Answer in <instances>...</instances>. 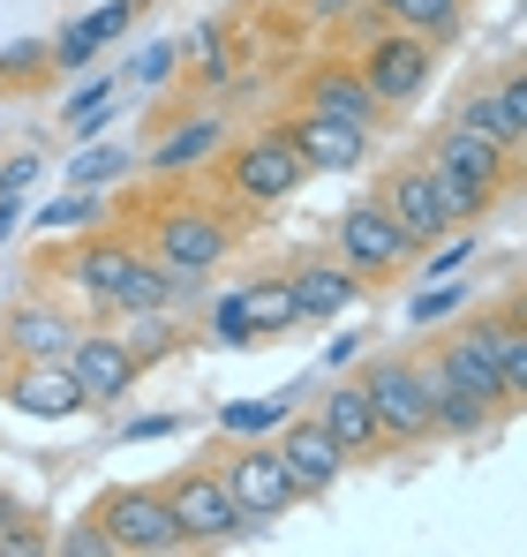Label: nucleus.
<instances>
[{
  "instance_id": "obj_1",
  "label": "nucleus",
  "mask_w": 527,
  "mask_h": 557,
  "mask_svg": "<svg viewBox=\"0 0 527 557\" xmlns=\"http://www.w3.org/2000/svg\"><path fill=\"white\" fill-rule=\"evenodd\" d=\"M430 182H438V203L452 226H475L505 188H513V174H520V159L498 144V136H482V128H467V121H452L438 144H430Z\"/></svg>"
},
{
  "instance_id": "obj_2",
  "label": "nucleus",
  "mask_w": 527,
  "mask_h": 557,
  "mask_svg": "<svg viewBox=\"0 0 527 557\" xmlns=\"http://www.w3.org/2000/svg\"><path fill=\"white\" fill-rule=\"evenodd\" d=\"M69 286H84V301L98 309H113V317H128V309H167L181 294V278L159 264V257H144L136 242H121V234H90L84 249H69Z\"/></svg>"
},
{
  "instance_id": "obj_3",
  "label": "nucleus",
  "mask_w": 527,
  "mask_h": 557,
  "mask_svg": "<svg viewBox=\"0 0 527 557\" xmlns=\"http://www.w3.org/2000/svg\"><path fill=\"white\" fill-rule=\"evenodd\" d=\"M167 505H174V528L181 543L196 550H219V543H242V535H257V520L226 497V482H219V467H188V474H174L167 482Z\"/></svg>"
},
{
  "instance_id": "obj_4",
  "label": "nucleus",
  "mask_w": 527,
  "mask_h": 557,
  "mask_svg": "<svg viewBox=\"0 0 527 557\" xmlns=\"http://www.w3.org/2000/svg\"><path fill=\"white\" fill-rule=\"evenodd\" d=\"M226 249H234V226H226L219 211H204V203H167V211L151 219V257L174 278L211 272Z\"/></svg>"
},
{
  "instance_id": "obj_5",
  "label": "nucleus",
  "mask_w": 527,
  "mask_h": 557,
  "mask_svg": "<svg viewBox=\"0 0 527 557\" xmlns=\"http://www.w3.org/2000/svg\"><path fill=\"white\" fill-rule=\"evenodd\" d=\"M354 384L369 392V414H377L384 445H422V437H438V422H430V392H422L415 362H392V355H384V362H369Z\"/></svg>"
},
{
  "instance_id": "obj_6",
  "label": "nucleus",
  "mask_w": 527,
  "mask_h": 557,
  "mask_svg": "<svg viewBox=\"0 0 527 557\" xmlns=\"http://www.w3.org/2000/svg\"><path fill=\"white\" fill-rule=\"evenodd\" d=\"M98 528H106V543L128 557H174L188 550L174 528V505H167V490H113L98 512H90Z\"/></svg>"
},
{
  "instance_id": "obj_7",
  "label": "nucleus",
  "mask_w": 527,
  "mask_h": 557,
  "mask_svg": "<svg viewBox=\"0 0 527 557\" xmlns=\"http://www.w3.org/2000/svg\"><path fill=\"white\" fill-rule=\"evenodd\" d=\"M438 76V38L422 30H384L369 53H361V84L377 91V106H415Z\"/></svg>"
},
{
  "instance_id": "obj_8",
  "label": "nucleus",
  "mask_w": 527,
  "mask_h": 557,
  "mask_svg": "<svg viewBox=\"0 0 527 557\" xmlns=\"http://www.w3.org/2000/svg\"><path fill=\"white\" fill-rule=\"evenodd\" d=\"M302 182H309V166H302V151L286 144V128H264L249 144H234V159H226V188H234L242 203H286Z\"/></svg>"
},
{
  "instance_id": "obj_9",
  "label": "nucleus",
  "mask_w": 527,
  "mask_h": 557,
  "mask_svg": "<svg viewBox=\"0 0 527 557\" xmlns=\"http://www.w3.org/2000/svg\"><path fill=\"white\" fill-rule=\"evenodd\" d=\"M219 482H226V497L249 512V520H279L286 505H302V490H294V474L286 460L271 453V445H234V460H219Z\"/></svg>"
},
{
  "instance_id": "obj_10",
  "label": "nucleus",
  "mask_w": 527,
  "mask_h": 557,
  "mask_svg": "<svg viewBox=\"0 0 527 557\" xmlns=\"http://www.w3.org/2000/svg\"><path fill=\"white\" fill-rule=\"evenodd\" d=\"M407 257H415V242L392 226L384 203H354L347 219H340V264L354 278H384V272H400Z\"/></svg>"
},
{
  "instance_id": "obj_11",
  "label": "nucleus",
  "mask_w": 527,
  "mask_h": 557,
  "mask_svg": "<svg viewBox=\"0 0 527 557\" xmlns=\"http://www.w3.org/2000/svg\"><path fill=\"white\" fill-rule=\"evenodd\" d=\"M0 399L15 407V414H30V422H69V414H84V384L69 362H15V370L0 376Z\"/></svg>"
},
{
  "instance_id": "obj_12",
  "label": "nucleus",
  "mask_w": 527,
  "mask_h": 557,
  "mask_svg": "<svg viewBox=\"0 0 527 557\" xmlns=\"http://www.w3.org/2000/svg\"><path fill=\"white\" fill-rule=\"evenodd\" d=\"M69 370H76V384H84V407H121L144 362L128 355V339H121V332H76Z\"/></svg>"
},
{
  "instance_id": "obj_13",
  "label": "nucleus",
  "mask_w": 527,
  "mask_h": 557,
  "mask_svg": "<svg viewBox=\"0 0 527 557\" xmlns=\"http://www.w3.org/2000/svg\"><path fill=\"white\" fill-rule=\"evenodd\" d=\"M271 453L286 460V474H294V490H302V497H324V490H332V482L347 474V453L332 445V430H324L317 414H309V422H294V414H286V422H279V445H271Z\"/></svg>"
},
{
  "instance_id": "obj_14",
  "label": "nucleus",
  "mask_w": 527,
  "mask_h": 557,
  "mask_svg": "<svg viewBox=\"0 0 527 557\" xmlns=\"http://www.w3.org/2000/svg\"><path fill=\"white\" fill-rule=\"evenodd\" d=\"M286 144L302 151L309 174H354V166L369 159V128L332 121V113H294V121H286Z\"/></svg>"
},
{
  "instance_id": "obj_15",
  "label": "nucleus",
  "mask_w": 527,
  "mask_h": 557,
  "mask_svg": "<svg viewBox=\"0 0 527 557\" xmlns=\"http://www.w3.org/2000/svg\"><path fill=\"white\" fill-rule=\"evenodd\" d=\"M384 211H392V226L415 242V257L430 249V242H444L452 234V219H444V203H438V182H430V166H400L392 182H384V196H377Z\"/></svg>"
},
{
  "instance_id": "obj_16",
  "label": "nucleus",
  "mask_w": 527,
  "mask_h": 557,
  "mask_svg": "<svg viewBox=\"0 0 527 557\" xmlns=\"http://www.w3.org/2000/svg\"><path fill=\"white\" fill-rule=\"evenodd\" d=\"M302 113H332V121L369 128L384 106H377V91L361 84V69H354V61H317V69L302 76Z\"/></svg>"
},
{
  "instance_id": "obj_17",
  "label": "nucleus",
  "mask_w": 527,
  "mask_h": 557,
  "mask_svg": "<svg viewBox=\"0 0 527 557\" xmlns=\"http://www.w3.org/2000/svg\"><path fill=\"white\" fill-rule=\"evenodd\" d=\"M0 347H8V362H69V347H76V324H69L53 301H23V309H8V324H0Z\"/></svg>"
},
{
  "instance_id": "obj_18",
  "label": "nucleus",
  "mask_w": 527,
  "mask_h": 557,
  "mask_svg": "<svg viewBox=\"0 0 527 557\" xmlns=\"http://www.w3.org/2000/svg\"><path fill=\"white\" fill-rule=\"evenodd\" d=\"M467 332L490 347V362H498V376H505V407H520V399H527V324H520V301L475 317Z\"/></svg>"
},
{
  "instance_id": "obj_19",
  "label": "nucleus",
  "mask_w": 527,
  "mask_h": 557,
  "mask_svg": "<svg viewBox=\"0 0 527 557\" xmlns=\"http://www.w3.org/2000/svg\"><path fill=\"white\" fill-rule=\"evenodd\" d=\"M415 376H422V392H430V422H438L444 437H482V430L498 422V407H482L475 392H459V384L444 376L438 355H430V362H415Z\"/></svg>"
},
{
  "instance_id": "obj_20",
  "label": "nucleus",
  "mask_w": 527,
  "mask_h": 557,
  "mask_svg": "<svg viewBox=\"0 0 527 557\" xmlns=\"http://www.w3.org/2000/svg\"><path fill=\"white\" fill-rule=\"evenodd\" d=\"M452 121H467V128H482V136H498L513 159H520V144H527V84L520 76H505L498 91H475Z\"/></svg>"
},
{
  "instance_id": "obj_21",
  "label": "nucleus",
  "mask_w": 527,
  "mask_h": 557,
  "mask_svg": "<svg viewBox=\"0 0 527 557\" xmlns=\"http://www.w3.org/2000/svg\"><path fill=\"white\" fill-rule=\"evenodd\" d=\"M317 422L332 430V445L347 453V460H369V453H392L384 445V430H377V414H369V392L361 384H340L324 407H317Z\"/></svg>"
},
{
  "instance_id": "obj_22",
  "label": "nucleus",
  "mask_w": 527,
  "mask_h": 557,
  "mask_svg": "<svg viewBox=\"0 0 527 557\" xmlns=\"http://www.w3.org/2000/svg\"><path fill=\"white\" fill-rule=\"evenodd\" d=\"M438 362H444V376H452L459 392H475L482 407H498V414H513V407H505V376H498V362H490V347H482L475 332H459V339L444 347Z\"/></svg>"
},
{
  "instance_id": "obj_23",
  "label": "nucleus",
  "mask_w": 527,
  "mask_h": 557,
  "mask_svg": "<svg viewBox=\"0 0 527 557\" xmlns=\"http://www.w3.org/2000/svg\"><path fill=\"white\" fill-rule=\"evenodd\" d=\"M286 286H294V309H302V317H340L354 294H361V278H354L347 264H294Z\"/></svg>"
},
{
  "instance_id": "obj_24",
  "label": "nucleus",
  "mask_w": 527,
  "mask_h": 557,
  "mask_svg": "<svg viewBox=\"0 0 527 557\" xmlns=\"http://www.w3.org/2000/svg\"><path fill=\"white\" fill-rule=\"evenodd\" d=\"M234 301H242V317H249V332H257V339L302 324V309H294V286H286V278H249V286H234Z\"/></svg>"
},
{
  "instance_id": "obj_25",
  "label": "nucleus",
  "mask_w": 527,
  "mask_h": 557,
  "mask_svg": "<svg viewBox=\"0 0 527 557\" xmlns=\"http://www.w3.org/2000/svg\"><path fill=\"white\" fill-rule=\"evenodd\" d=\"M400 30H422V38H452L459 30V8L467 0H377Z\"/></svg>"
},
{
  "instance_id": "obj_26",
  "label": "nucleus",
  "mask_w": 527,
  "mask_h": 557,
  "mask_svg": "<svg viewBox=\"0 0 527 557\" xmlns=\"http://www.w3.org/2000/svg\"><path fill=\"white\" fill-rule=\"evenodd\" d=\"M211 151H219V121H188L174 136H159L151 166H159V174H181V166H196V159H211Z\"/></svg>"
},
{
  "instance_id": "obj_27",
  "label": "nucleus",
  "mask_w": 527,
  "mask_h": 557,
  "mask_svg": "<svg viewBox=\"0 0 527 557\" xmlns=\"http://www.w3.org/2000/svg\"><path fill=\"white\" fill-rule=\"evenodd\" d=\"M128 355L136 362H167V355H181V332L167 324V309H128Z\"/></svg>"
},
{
  "instance_id": "obj_28",
  "label": "nucleus",
  "mask_w": 527,
  "mask_h": 557,
  "mask_svg": "<svg viewBox=\"0 0 527 557\" xmlns=\"http://www.w3.org/2000/svg\"><path fill=\"white\" fill-rule=\"evenodd\" d=\"M294 414V399H234V407H219V430L226 437H264V430H279Z\"/></svg>"
},
{
  "instance_id": "obj_29",
  "label": "nucleus",
  "mask_w": 527,
  "mask_h": 557,
  "mask_svg": "<svg viewBox=\"0 0 527 557\" xmlns=\"http://www.w3.org/2000/svg\"><path fill=\"white\" fill-rule=\"evenodd\" d=\"M467 294H475V286H459V278H438L430 294H415V301H407V324H415V332H430V324H444L452 309H467Z\"/></svg>"
},
{
  "instance_id": "obj_30",
  "label": "nucleus",
  "mask_w": 527,
  "mask_h": 557,
  "mask_svg": "<svg viewBox=\"0 0 527 557\" xmlns=\"http://www.w3.org/2000/svg\"><path fill=\"white\" fill-rule=\"evenodd\" d=\"M106 113H113V76H90L84 91H76V106H69V128H76V136H98Z\"/></svg>"
},
{
  "instance_id": "obj_31",
  "label": "nucleus",
  "mask_w": 527,
  "mask_h": 557,
  "mask_svg": "<svg viewBox=\"0 0 527 557\" xmlns=\"http://www.w3.org/2000/svg\"><path fill=\"white\" fill-rule=\"evenodd\" d=\"M46 69H53V46H38V38H15L0 53V84H38Z\"/></svg>"
},
{
  "instance_id": "obj_32",
  "label": "nucleus",
  "mask_w": 527,
  "mask_h": 557,
  "mask_svg": "<svg viewBox=\"0 0 527 557\" xmlns=\"http://www.w3.org/2000/svg\"><path fill=\"white\" fill-rule=\"evenodd\" d=\"M121 166H128V159H121V151H113V144H90L84 159H76V166H69V182H76V188H98V182H113V174H121Z\"/></svg>"
},
{
  "instance_id": "obj_33",
  "label": "nucleus",
  "mask_w": 527,
  "mask_h": 557,
  "mask_svg": "<svg viewBox=\"0 0 527 557\" xmlns=\"http://www.w3.org/2000/svg\"><path fill=\"white\" fill-rule=\"evenodd\" d=\"M84 219H98V196H90V188H76V196H53V203L38 211V226H84Z\"/></svg>"
},
{
  "instance_id": "obj_34",
  "label": "nucleus",
  "mask_w": 527,
  "mask_h": 557,
  "mask_svg": "<svg viewBox=\"0 0 527 557\" xmlns=\"http://www.w3.org/2000/svg\"><path fill=\"white\" fill-rule=\"evenodd\" d=\"M211 332H219V339H226V347H249V339H257V332H249V317H242V301H234V294H226V301H219V309H211Z\"/></svg>"
},
{
  "instance_id": "obj_35",
  "label": "nucleus",
  "mask_w": 527,
  "mask_h": 557,
  "mask_svg": "<svg viewBox=\"0 0 527 557\" xmlns=\"http://www.w3.org/2000/svg\"><path fill=\"white\" fill-rule=\"evenodd\" d=\"M61 550H69V557H113V543H106V528H98V520H84V528H69V535H61Z\"/></svg>"
},
{
  "instance_id": "obj_36",
  "label": "nucleus",
  "mask_w": 527,
  "mask_h": 557,
  "mask_svg": "<svg viewBox=\"0 0 527 557\" xmlns=\"http://www.w3.org/2000/svg\"><path fill=\"white\" fill-rule=\"evenodd\" d=\"M430 249H438V242H430ZM467 257H475V226H467V234H452V242H444L438 257H430V272H459V264H467Z\"/></svg>"
},
{
  "instance_id": "obj_37",
  "label": "nucleus",
  "mask_w": 527,
  "mask_h": 557,
  "mask_svg": "<svg viewBox=\"0 0 527 557\" xmlns=\"http://www.w3.org/2000/svg\"><path fill=\"white\" fill-rule=\"evenodd\" d=\"M30 182H38V159H8L0 166V196H23Z\"/></svg>"
},
{
  "instance_id": "obj_38",
  "label": "nucleus",
  "mask_w": 527,
  "mask_h": 557,
  "mask_svg": "<svg viewBox=\"0 0 527 557\" xmlns=\"http://www.w3.org/2000/svg\"><path fill=\"white\" fill-rule=\"evenodd\" d=\"M181 430V414H144V422H128V437L136 445H151V437H174Z\"/></svg>"
},
{
  "instance_id": "obj_39",
  "label": "nucleus",
  "mask_w": 527,
  "mask_h": 557,
  "mask_svg": "<svg viewBox=\"0 0 527 557\" xmlns=\"http://www.w3.org/2000/svg\"><path fill=\"white\" fill-rule=\"evenodd\" d=\"M167 69H174V53H144V61H136V76H144V84H159Z\"/></svg>"
},
{
  "instance_id": "obj_40",
  "label": "nucleus",
  "mask_w": 527,
  "mask_h": 557,
  "mask_svg": "<svg viewBox=\"0 0 527 557\" xmlns=\"http://www.w3.org/2000/svg\"><path fill=\"white\" fill-rule=\"evenodd\" d=\"M15 234V196H0V242Z\"/></svg>"
},
{
  "instance_id": "obj_41",
  "label": "nucleus",
  "mask_w": 527,
  "mask_h": 557,
  "mask_svg": "<svg viewBox=\"0 0 527 557\" xmlns=\"http://www.w3.org/2000/svg\"><path fill=\"white\" fill-rule=\"evenodd\" d=\"M0 91H8V84H0Z\"/></svg>"
}]
</instances>
